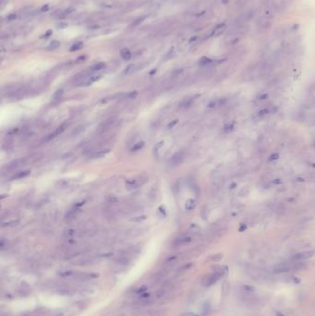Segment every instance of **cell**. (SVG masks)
<instances>
[{"label": "cell", "mask_w": 315, "mask_h": 316, "mask_svg": "<svg viewBox=\"0 0 315 316\" xmlns=\"http://www.w3.org/2000/svg\"><path fill=\"white\" fill-rule=\"evenodd\" d=\"M224 273H225V270H222V271H216L214 273L206 275L205 276H203V278L201 279V285L204 287H209L214 285L215 283L222 277V275H224Z\"/></svg>", "instance_id": "cell-1"}, {"label": "cell", "mask_w": 315, "mask_h": 316, "mask_svg": "<svg viewBox=\"0 0 315 316\" xmlns=\"http://www.w3.org/2000/svg\"><path fill=\"white\" fill-rule=\"evenodd\" d=\"M272 19L267 16H261L258 19L257 22H256V27H257V31L259 32H264L267 30H269L272 26Z\"/></svg>", "instance_id": "cell-2"}, {"label": "cell", "mask_w": 315, "mask_h": 316, "mask_svg": "<svg viewBox=\"0 0 315 316\" xmlns=\"http://www.w3.org/2000/svg\"><path fill=\"white\" fill-rule=\"evenodd\" d=\"M292 269H295L294 265H290V263H280L278 265H275L273 268V273L274 274H284L290 272Z\"/></svg>", "instance_id": "cell-3"}, {"label": "cell", "mask_w": 315, "mask_h": 316, "mask_svg": "<svg viewBox=\"0 0 315 316\" xmlns=\"http://www.w3.org/2000/svg\"><path fill=\"white\" fill-rule=\"evenodd\" d=\"M315 252L314 251H303V252H298L295 254L292 259L294 261L296 262H300V261H303V260H307V259H310L311 258L312 256L314 255Z\"/></svg>", "instance_id": "cell-4"}, {"label": "cell", "mask_w": 315, "mask_h": 316, "mask_svg": "<svg viewBox=\"0 0 315 316\" xmlns=\"http://www.w3.org/2000/svg\"><path fill=\"white\" fill-rule=\"evenodd\" d=\"M184 156H185V154L183 151H179V152L176 153L171 158H170L169 160V164H171V166H178V164H179L182 160L184 159Z\"/></svg>", "instance_id": "cell-5"}, {"label": "cell", "mask_w": 315, "mask_h": 316, "mask_svg": "<svg viewBox=\"0 0 315 316\" xmlns=\"http://www.w3.org/2000/svg\"><path fill=\"white\" fill-rule=\"evenodd\" d=\"M66 128H67V124H62V125H60L59 127L56 128V129L54 131L53 133L49 134L46 138H45V141L48 142V141H51V140L55 139V138H56V136H59V135L63 132V131L65 130V129H66Z\"/></svg>", "instance_id": "cell-6"}, {"label": "cell", "mask_w": 315, "mask_h": 316, "mask_svg": "<svg viewBox=\"0 0 315 316\" xmlns=\"http://www.w3.org/2000/svg\"><path fill=\"white\" fill-rule=\"evenodd\" d=\"M227 99L226 98H217V99H214L213 101H211L208 104V107L209 108H217V107H221L223 105H225L226 103Z\"/></svg>", "instance_id": "cell-7"}, {"label": "cell", "mask_w": 315, "mask_h": 316, "mask_svg": "<svg viewBox=\"0 0 315 316\" xmlns=\"http://www.w3.org/2000/svg\"><path fill=\"white\" fill-rule=\"evenodd\" d=\"M26 164V159L25 158H21V159H17L15 161L11 162L10 164H8V167H6V168L9 169V170H13V169H17L19 167H21L22 166H24V164Z\"/></svg>", "instance_id": "cell-8"}, {"label": "cell", "mask_w": 315, "mask_h": 316, "mask_svg": "<svg viewBox=\"0 0 315 316\" xmlns=\"http://www.w3.org/2000/svg\"><path fill=\"white\" fill-rule=\"evenodd\" d=\"M115 123V121L113 119H109V120H106L104 123H103L101 126L99 127V129H98V132L99 133H103L106 130H107L108 129H110L111 127L113 126V124Z\"/></svg>", "instance_id": "cell-9"}, {"label": "cell", "mask_w": 315, "mask_h": 316, "mask_svg": "<svg viewBox=\"0 0 315 316\" xmlns=\"http://www.w3.org/2000/svg\"><path fill=\"white\" fill-rule=\"evenodd\" d=\"M148 316H166V312L164 309H154V310H149L147 312Z\"/></svg>", "instance_id": "cell-10"}, {"label": "cell", "mask_w": 315, "mask_h": 316, "mask_svg": "<svg viewBox=\"0 0 315 316\" xmlns=\"http://www.w3.org/2000/svg\"><path fill=\"white\" fill-rule=\"evenodd\" d=\"M79 211H80V208H77V207L74 206V208H72L71 210L69 211L67 214H66V215H65V220L71 221V220L73 219L74 217L77 215V214L79 213Z\"/></svg>", "instance_id": "cell-11"}, {"label": "cell", "mask_w": 315, "mask_h": 316, "mask_svg": "<svg viewBox=\"0 0 315 316\" xmlns=\"http://www.w3.org/2000/svg\"><path fill=\"white\" fill-rule=\"evenodd\" d=\"M110 152L109 149H103V150H99V151H96V152H94V154H91V159H95V158H101V157H104L106 156L108 153Z\"/></svg>", "instance_id": "cell-12"}, {"label": "cell", "mask_w": 315, "mask_h": 316, "mask_svg": "<svg viewBox=\"0 0 315 316\" xmlns=\"http://www.w3.org/2000/svg\"><path fill=\"white\" fill-rule=\"evenodd\" d=\"M140 182L137 179H129L126 181V186L129 189H135L140 186Z\"/></svg>", "instance_id": "cell-13"}, {"label": "cell", "mask_w": 315, "mask_h": 316, "mask_svg": "<svg viewBox=\"0 0 315 316\" xmlns=\"http://www.w3.org/2000/svg\"><path fill=\"white\" fill-rule=\"evenodd\" d=\"M191 240H192V239L190 238V237L186 236V237H183V238H179V239H178V240H176V241H175L174 244L179 246V245H183V244H187V243H189Z\"/></svg>", "instance_id": "cell-14"}, {"label": "cell", "mask_w": 315, "mask_h": 316, "mask_svg": "<svg viewBox=\"0 0 315 316\" xmlns=\"http://www.w3.org/2000/svg\"><path fill=\"white\" fill-rule=\"evenodd\" d=\"M30 174H31L30 170H23V171H21V172H19L16 175L13 176L12 179H24V177H28Z\"/></svg>", "instance_id": "cell-15"}, {"label": "cell", "mask_w": 315, "mask_h": 316, "mask_svg": "<svg viewBox=\"0 0 315 316\" xmlns=\"http://www.w3.org/2000/svg\"><path fill=\"white\" fill-rule=\"evenodd\" d=\"M195 98H196V96L186 98V99L180 104V107H182V108H188V107H189L190 105L193 104V102H194V100H195Z\"/></svg>", "instance_id": "cell-16"}, {"label": "cell", "mask_w": 315, "mask_h": 316, "mask_svg": "<svg viewBox=\"0 0 315 316\" xmlns=\"http://www.w3.org/2000/svg\"><path fill=\"white\" fill-rule=\"evenodd\" d=\"M120 56H121V57L124 59V60H129V59L131 58V56H132L130 51L128 48H123L120 51Z\"/></svg>", "instance_id": "cell-17"}, {"label": "cell", "mask_w": 315, "mask_h": 316, "mask_svg": "<svg viewBox=\"0 0 315 316\" xmlns=\"http://www.w3.org/2000/svg\"><path fill=\"white\" fill-rule=\"evenodd\" d=\"M275 110H276V109H275L274 107H266V108L261 109L258 114H259L260 117H264V116H266V115H269V114L274 113V112H275Z\"/></svg>", "instance_id": "cell-18"}, {"label": "cell", "mask_w": 315, "mask_h": 316, "mask_svg": "<svg viewBox=\"0 0 315 316\" xmlns=\"http://www.w3.org/2000/svg\"><path fill=\"white\" fill-rule=\"evenodd\" d=\"M196 207V201L194 199H189L185 203V208L188 211H191Z\"/></svg>", "instance_id": "cell-19"}, {"label": "cell", "mask_w": 315, "mask_h": 316, "mask_svg": "<svg viewBox=\"0 0 315 316\" xmlns=\"http://www.w3.org/2000/svg\"><path fill=\"white\" fill-rule=\"evenodd\" d=\"M212 63H213V60H212V59H211V58H208V57H205V56L201 57V58L200 59V61H199V65H200V66H201V67H205V66H209V65H211Z\"/></svg>", "instance_id": "cell-20"}, {"label": "cell", "mask_w": 315, "mask_h": 316, "mask_svg": "<svg viewBox=\"0 0 315 316\" xmlns=\"http://www.w3.org/2000/svg\"><path fill=\"white\" fill-rule=\"evenodd\" d=\"M84 130H85V127L83 126V125H80V126H78L77 128L74 129V130L72 131L71 135H72V136H78V135L81 134Z\"/></svg>", "instance_id": "cell-21"}, {"label": "cell", "mask_w": 315, "mask_h": 316, "mask_svg": "<svg viewBox=\"0 0 315 316\" xmlns=\"http://www.w3.org/2000/svg\"><path fill=\"white\" fill-rule=\"evenodd\" d=\"M76 274V272L74 271H70V270H68V271H61L58 273V275L61 276V277H70V276H74Z\"/></svg>", "instance_id": "cell-22"}, {"label": "cell", "mask_w": 315, "mask_h": 316, "mask_svg": "<svg viewBox=\"0 0 315 316\" xmlns=\"http://www.w3.org/2000/svg\"><path fill=\"white\" fill-rule=\"evenodd\" d=\"M144 144H145V142H142V141L137 142V143L134 144L132 147H131V151H132V152H137V151H140L144 147Z\"/></svg>", "instance_id": "cell-23"}, {"label": "cell", "mask_w": 315, "mask_h": 316, "mask_svg": "<svg viewBox=\"0 0 315 316\" xmlns=\"http://www.w3.org/2000/svg\"><path fill=\"white\" fill-rule=\"evenodd\" d=\"M104 67H106V64H104V62H100V63H97V64H95L94 66H91L90 69L91 71H98V70L103 69Z\"/></svg>", "instance_id": "cell-24"}, {"label": "cell", "mask_w": 315, "mask_h": 316, "mask_svg": "<svg viewBox=\"0 0 315 316\" xmlns=\"http://www.w3.org/2000/svg\"><path fill=\"white\" fill-rule=\"evenodd\" d=\"M59 46H60V42H58V41H56V40H54V41H52V42L50 43V44L48 45L47 49H48V50H56V49H57Z\"/></svg>", "instance_id": "cell-25"}, {"label": "cell", "mask_w": 315, "mask_h": 316, "mask_svg": "<svg viewBox=\"0 0 315 316\" xmlns=\"http://www.w3.org/2000/svg\"><path fill=\"white\" fill-rule=\"evenodd\" d=\"M164 143H165V142H164V141H161V142H157L156 144H155V145H154V155H158V153H159V150L164 146Z\"/></svg>", "instance_id": "cell-26"}, {"label": "cell", "mask_w": 315, "mask_h": 316, "mask_svg": "<svg viewBox=\"0 0 315 316\" xmlns=\"http://www.w3.org/2000/svg\"><path fill=\"white\" fill-rule=\"evenodd\" d=\"M83 46V44L81 43V42H78V43H75L73 45H72V46L70 47V49H69V51L70 52H75V51H78V50H80V49H81V47Z\"/></svg>", "instance_id": "cell-27"}, {"label": "cell", "mask_w": 315, "mask_h": 316, "mask_svg": "<svg viewBox=\"0 0 315 316\" xmlns=\"http://www.w3.org/2000/svg\"><path fill=\"white\" fill-rule=\"evenodd\" d=\"M63 94H64L63 89H58V90L56 92V93H55V94H54V100H55V101L60 100L61 98H62V96H63Z\"/></svg>", "instance_id": "cell-28"}, {"label": "cell", "mask_w": 315, "mask_h": 316, "mask_svg": "<svg viewBox=\"0 0 315 316\" xmlns=\"http://www.w3.org/2000/svg\"><path fill=\"white\" fill-rule=\"evenodd\" d=\"M101 79V76H94V77H90L88 80L84 82V85H91L93 82H97L98 80H100Z\"/></svg>", "instance_id": "cell-29"}, {"label": "cell", "mask_w": 315, "mask_h": 316, "mask_svg": "<svg viewBox=\"0 0 315 316\" xmlns=\"http://www.w3.org/2000/svg\"><path fill=\"white\" fill-rule=\"evenodd\" d=\"M224 28H225V24H219L218 26H216V27L214 28V31H213V34H215V35L220 34L221 32L224 31Z\"/></svg>", "instance_id": "cell-30"}, {"label": "cell", "mask_w": 315, "mask_h": 316, "mask_svg": "<svg viewBox=\"0 0 315 316\" xmlns=\"http://www.w3.org/2000/svg\"><path fill=\"white\" fill-rule=\"evenodd\" d=\"M134 67H135V66L133 65V64H130V65H129L128 66V67L125 69H124V71H123V74L124 75H127V74H129L130 73V72H132L133 71V69H134Z\"/></svg>", "instance_id": "cell-31"}, {"label": "cell", "mask_w": 315, "mask_h": 316, "mask_svg": "<svg viewBox=\"0 0 315 316\" xmlns=\"http://www.w3.org/2000/svg\"><path fill=\"white\" fill-rule=\"evenodd\" d=\"M138 95V92L136 91H133V92H129V93H128L125 97L128 98V99H134V98H136Z\"/></svg>", "instance_id": "cell-32"}, {"label": "cell", "mask_w": 315, "mask_h": 316, "mask_svg": "<svg viewBox=\"0 0 315 316\" xmlns=\"http://www.w3.org/2000/svg\"><path fill=\"white\" fill-rule=\"evenodd\" d=\"M234 129V124L233 123H228L226 124L225 128H224V130L225 132H231V131Z\"/></svg>", "instance_id": "cell-33"}, {"label": "cell", "mask_w": 315, "mask_h": 316, "mask_svg": "<svg viewBox=\"0 0 315 316\" xmlns=\"http://www.w3.org/2000/svg\"><path fill=\"white\" fill-rule=\"evenodd\" d=\"M145 16H143V17H141V18H139V19H135V21H133V23H132V25H131V26H132V27H135V26H138V25H139V24H141L143 21H144V19H145Z\"/></svg>", "instance_id": "cell-34"}, {"label": "cell", "mask_w": 315, "mask_h": 316, "mask_svg": "<svg viewBox=\"0 0 315 316\" xmlns=\"http://www.w3.org/2000/svg\"><path fill=\"white\" fill-rule=\"evenodd\" d=\"M179 123V120L178 119H174V120H172L171 122H170V123H168V125H167V129H172V128H174L175 126H176V124H178Z\"/></svg>", "instance_id": "cell-35"}, {"label": "cell", "mask_w": 315, "mask_h": 316, "mask_svg": "<svg viewBox=\"0 0 315 316\" xmlns=\"http://www.w3.org/2000/svg\"><path fill=\"white\" fill-rule=\"evenodd\" d=\"M16 18H17V14L12 13V14H9L8 17H6V19H8L9 21H15Z\"/></svg>", "instance_id": "cell-36"}, {"label": "cell", "mask_w": 315, "mask_h": 316, "mask_svg": "<svg viewBox=\"0 0 315 316\" xmlns=\"http://www.w3.org/2000/svg\"><path fill=\"white\" fill-rule=\"evenodd\" d=\"M222 257H223V255H222L221 253H219V254H215V255L212 256V257H211V260H212V261H219V260H221V259H222Z\"/></svg>", "instance_id": "cell-37"}, {"label": "cell", "mask_w": 315, "mask_h": 316, "mask_svg": "<svg viewBox=\"0 0 315 316\" xmlns=\"http://www.w3.org/2000/svg\"><path fill=\"white\" fill-rule=\"evenodd\" d=\"M19 221H10V222H6V223H3L2 227H6V226H14L16 224H18Z\"/></svg>", "instance_id": "cell-38"}, {"label": "cell", "mask_w": 315, "mask_h": 316, "mask_svg": "<svg viewBox=\"0 0 315 316\" xmlns=\"http://www.w3.org/2000/svg\"><path fill=\"white\" fill-rule=\"evenodd\" d=\"M175 49H174V47H172L171 49H169V51L167 52V54L166 55V59H168L169 57H171L172 56H173V54H174V51Z\"/></svg>", "instance_id": "cell-39"}, {"label": "cell", "mask_w": 315, "mask_h": 316, "mask_svg": "<svg viewBox=\"0 0 315 316\" xmlns=\"http://www.w3.org/2000/svg\"><path fill=\"white\" fill-rule=\"evenodd\" d=\"M243 288L245 289V290H248V291H254L255 290V287L253 286H249V285L243 286Z\"/></svg>", "instance_id": "cell-40"}, {"label": "cell", "mask_w": 315, "mask_h": 316, "mask_svg": "<svg viewBox=\"0 0 315 316\" xmlns=\"http://www.w3.org/2000/svg\"><path fill=\"white\" fill-rule=\"evenodd\" d=\"M278 154H276V153H275V154H273L270 157H269V160H270V161H274V160H276L277 159V158H278Z\"/></svg>", "instance_id": "cell-41"}, {"label": "cell", "mask_w": 315, "mask_h": 316, "mask_svg": "<svg viewBox=\"0 0 315 316\" xmlns=\"http://www.w3.org/2000/svg\"><path fill=\"white\" fill-rule=\"evenodd\" d=\"M145 218H146V217L144 215L143 216H138V218H133L132 221H141V220H144Z\"/></svg>", "instance_id": "cell-42"}, {"label": "cell", "mask_w": 315, "mask_h": 316, "mask_svg": "<svg viewBox=\"0 0 315 316\" xmlns=\"http://www.w3.org/2000/svg\"><path fill=\"white\" fill-rule=\"evenodd\" d=\"M74 10H75V9H73V8H69L67 10L65 11V14H69V13L74 12Z\"/></svg>", "instance_id": "cell-43"}, {"label": "cell", "mask_w": 315, "mask_h": 316, "mask_svg": "<svg viewBox=\"0 0 315 316\" xmlns=\"http://www.w3.org/2000/svg\"><path fill=\"white\" fill-rule=\"evenodd\" d=\"M246 228H247V226H245L244 224H241V227H239V231H240V232L244 231V230H245Z\"/></svg>", "instance_id": "cell-44"}, {"label": "cell", "mask_w": 315, "mask_h": 316, "mask_svg": "<svg viewBox=\"0 0 315 316\" xmlns=\"http://www.w3.org/2000/svg\"><path fill=\"white\" fill-rule=\"evenodd\" d=\"M48 9H49V6H48V5H45V6H43V8L41 9V11H47L48 10Z\"/></svg>", "instance_id": "cell-45"}, {"label": "cell", "mask_w": 315, "mask_h": 316, "mask_svg": "<svg viewBox=\"0 0 315 316\" xmlns=\"http://www.w3.org/2000/svg\"><path fill=\"white\" fill-rule=\"evenodd\" d=\"M109 202H117V199L116 198H114V197H110V198L108 199Z\"/></svg>", "instance_id": "cell-46"}, {"label": "cell", "mask_w": 315, "mask_h": 316, "mask_svg": "<svg viewBox=\"0 0 315 316\" xmlns=\"http://www.w3.org/2000/svg\"><path fill=\"white\" fill-rule=\"evenodd\" d=\"M85 57H86V56H80V57H78V59H77V61H82V60H84V59H85Z\"/></svg>", "instance_id": "cell-47"}, {"label": "cell", "mask_w": 315, "mask_h": 316, "mask_svg": "<svg viewBox=\"0 0 315 316\" xmlns=\"http://www.w3.org/2000/svg\"><path fill=\"white\" fill-rule=\"evenodd\" d=\"M51 34H52V31H48L46 34H44V37H49V35H51Z\"/></svg>", "instance_id": "cell-48"}, {"label": "cell", "mask_w": 315, "mask_h": 316, "mask_svg": "<svg viewBox=\"0 0 315 316\" xmlns=\"http://www.w3.org/2000/svg\"><path fill=\"white\" fill-rule=\"evenodd\" d=\"M155 72H156V69H154V70L151 71V72H150V75H154V74L155 73Z\"/></svg>", "instance_id": "cell-49"}, {"label": "cell", "mask_w": 315, "mask_h": 316, "mask_svg": "<svg viewBox=\"0 0 315 316\" xmlns=\"http://www.w3.org/2000/svg\"><path fill=\"white\" fill-rule=\"evenodd\" d=\"M276 315H277V316H285L284 314H282L281 312H277V313H276Z\"/></svg>", "instance_id": "cell-50"}, {"label": "cell", "mask_w": 315, "mask_h": 316, "mask_svg": "<svg viewBox=\"0 0 315 316\" xmlns=\"http://www.w3.org/2000/svg\"><path fill=\"white\" fill-rule=\"evenodd\" d=\"M1 316H11V315H10V314H8V313H5V314L3 313V314H2Z\"/></svg>", "instance_id": "cell-51"}, {"label": "cell", "mask_w": 315, "mask_h": 316, "mask_svg": "<svg viewBox=\"0 0 315 316\" xmlns=\"http://www.w3.org/2000/svg\"><path fill=\"white\" fill-rule=\"evenodd\" d=\"M314 146H315V143H314Z\"/></svg>", "instance_id": "cell-52"}]
</instances>
